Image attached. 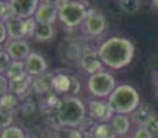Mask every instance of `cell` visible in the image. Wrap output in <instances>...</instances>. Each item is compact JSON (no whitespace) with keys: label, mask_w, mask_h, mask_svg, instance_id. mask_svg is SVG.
Instances as JSON below:
<instances>
[{"label":"cell","mask_w":158,"mask_h":138,"mask_svg":"<svg viewBox=\"0 0 158 138\" xmlns=\"http://www.w3.org/2000/svg\"><path fill=\"white\" fill-rule=\"evenodd\" d=\"M7 28L8 39L11 40H25L26 39V20L19 17H11L4 21Z\"/></svg>","instance_id":"cell-14"},{"label":"cell","mask_w":158,"mask_h":138,"mask_svg":"<svg viewBox=\"0 0 158 138\" xmlns=\"http://www.w3.org/2000/svg\"><path fill=\"white\" fill-rule=\"evenodd\" d=\"M98 55L105 66L118 70L132 62L135 55V46L129 39L114 36L99 46Z\"/></svg>","instance_id":"cell-1"},{"label":"cell","mask_w":158,"mask_h":138,"mask_svg":"<svg viewBox=\"0 0 158 138\" xmlns=\"http://www.w3.org/2000/svg\"><path fill=\"white\" fill-rule=\"evenodd\" d=\"M54 80H55V75L45 72L44 75L33 78L32 90L36 94H47L51 90H54Z\"/></svg>","instance_id":"cell-17"},{"label":"cell","mask_w":158,"mask_h":138,"mask_svg":"<svg viewBox=\"0 0 158 138\" xmlns=\"http://www.w3.org/2000/svg\"><path fill=\"white\" fill-rule=\"evenodd\" d=\"M56 118L58 123L62 127L78 128L88 118L87 106L80 98L65 96L59 100V105L56 108Z\"/></svg>","instance_id":"cell-2"},{"label":"cell","mask_w":158,"mask_h":138,"mask_svg":"<svg viewBox=\"0 0 158 138\" xmlns=\"http://www.w3.org/2000/svg\"><path fill=\"white\" fill-rule=\"evenodd\" d=\"M153 6H154V8L158 10V0H153Z\"/></svg>","instance_id":"cell-35"},{"label":"cell","mask_w":158,"mask_h":138,"mask_svg":"<svg viewBox=\"0 0 158 138\" xmlns=\"http://www.w3.org/2000/svg\"><path fill=\"white\" fill-rule=\"evenodd\" d=\"M2 50H3V48H2V46H0V51H2Z\"/></svg>","instance_id":"cell-39"},{"label":"cell","mask_w":158,"mask_h":138,"mask_svg":"<svg viewBox=\"0 0 158 138\" xmlns=\"http://www.w3.org/2000/svg\"><path fill=\"white\" fill-rule=\"evenodd\" d=\"M156 98H157V100H158V90H157V94H156Z\"/></svg>","instance_id":"cell-37"},{"label":"cell","mask_w":158,"mask_h":138,"mask_svg":"<svg viewBox=\"0 0 158 138\" xmlns=\"http://www.w3.org/2000/svg\"><path fill=\"white\" fill-rule=\"evenodd\" d=\"M109 106L114 113L131 115L140 105V96L138 90L129 84H120L107 98Z\"/></svg>","instance_id":"cell-3"},{"label":"cell","mask_w":158,"mask_h":138,"mask_svg":"<svg viewBox=\"0 0 158 138\" xmlns=\"http://www.w3.org/2000/svg\"><path fill=\"white\" fill-rule=\"evenodd\" d=\"M7 40H8L7 28H6V24L3 21H0V46H3Z\"/></svg>","instance_id":"cell-33"},{"label":"cell","mask_w":158,"mask_h":138,"mask_svg":"<svg viewBox=\"0 0 158 138\" xmlns=\"http://www.w3.org/2000/svg\"><path fill=\"white\" fill-rule=\"evenodd\" d=\"M87 87L94 98L103 100V98L110 97V94L114 91L117 84H115V79L111 73L101 70V72H96L94 75H89L87 80Z\"/></svg>","instance_id":"cell-5"},{"label":"cell","mask_w":158,"mask_h":138,"mask_svg":"<svg viewBox=\"0 0 158 138\" xmlns=\"http://www.w3.org/2000/svg\"><path fill=\"white\" fill-rule=\"evenodd\" d=\"M4 51L10 55L13 61H25L32 53L29 43L26 40H11V39L6 42Z\"/></svg>","instance_id":"cell-9"},{"label":"cell","mask_w":158,"mask_h":138,"mask_svg":"<svg viewBox=\"0 0 158 138\" xmlns=\"http://www.w3.org/2000/svg\"><path fill=\"white\" fill-rule=\"evenodd\" d=\"M109 123L111 124V127L115 130V133L118 134V137H125L131 130V118L128 115H120V113H114L113 118L110 119Z\"/></svg>","instance_id":"cell-18"},{"label":"cell","mask_w":158,"mask_h":138,"mask_svg":"<svg viewBox=\"0 0 158 138\" xmlns=\"http://www.w3.org/2000/svg\"><path fill=\"white\" fill-rule=\"evenodd\" d=\"M54 90L58 94L76 97V94H78L80 91V82L72 75L58 73L55 75V80H54Z\"/></svg>","instance_id":"cell-8"},{"label":"cell","mask_w":158,"mask_h":138,"mask_svg":"<svg viewBox=\"0 0 158 138\" xmlns=\"http://www.w3.org/2000/svg\"><path fill=\"white\" fill-rule=\"evenodd\" d=\"M47 61L41 54L32 51L29 54V57L25 60V70L28 75H30L32 78H37L40 75H44L47 72Z\"/></svg>","instance_id":"cell-11"},{"label":"cell","mask_w":158,"mask_h":138,"mask_svg":"<svg viewBox=\"0 0 158 138\" xmlns=\"http://www.w3.org/2000/svg\"><path fill=\"white\" fill-rule=\"evenodd\" d=\"M132 138H154V136L144 126H140V127H135L132 133Z\"/></svg>","instance_id":"cell-31"},{"label":"cell","mask_w":158,"mask_h":138,"mask_svg":"<svg viewBox=\"0 0 158 138\" xmlns=\"http://www.w3.org/2000/svg\"><path fill=\"white\" fill-rule=\"evenodd\" d=\"M32 82L33 78L26 72H23L22 75L17 76L14 79H10V93L15 94L17 97L23 96L32 88Z\"/></svg>","instance_id":"cell-16"},{"label":"cell","mask_w":158,"mask_h":138,"mask_svg":"<svg viewBox=\"0 0 158 138\" xmlns=\"http://www.w3.org/2000/svg\"><path fill=\"white\" fill-rule=\"evenodd\" d=\"M94 138H118V134L109 123H95L91 130Z\"/></svg>","instance_id":"cell-19"},{"label":"cell","mask_w":158,"mask_h":138,"mask_svg":"<svg viewBox=\"0 0 158 138\" xmlns=\"http://www.w3.org/2000/svg\"><path fill=\"white\" fill-rule=\"evenodd\" d=\"M107 21L103 13L98 10H88L87 18L83 22V32L91 38H98L106 30Z\"/></svg>","instance_id":"cell-7"},{"label":"cell","mask_w":158,"mask_h":138,"mask_svg":"<svg viewBox=\"0 0 158 138\" xmlns=\"http://www.w3.org/2000/svg\"><path fill=\"white\" fill-rule=\"evenodd\" d=\"M156 113V109L153 108V105H150L148 102H142L132 113H131V123L135 127H140L144 126L146 122Z\"/></svg>","instance_id":"cell-15"},{"label":"cell","mask_w":158,"mask_h":138,"mask_svg":"<svg viewBox=\"0 0 158 138\" xmlns=\"http://www.w3.org/2000/svg\"><path fill=\"white\" fill-rule=\"evenodd\" d=\"M88 8L83 2L76 0H63L59 4V13L58 20L63 24L66 28L73 29L76 26L83 25L84 20L87 18Z\"/></svg>","instance_id":"cell-4"},{"label":"cell","mask_w":158,"mask_h":138,"mask_svg":"<svg viewBox=\"0 0 158 138\" xmlns=\"http://www.w3.org/2000/svg\"><path fill=\"white\" fill-rule=\"evenodd\" d=\"M2 130H3V128H2V127H0V131H2Z\"/></svg>","instance_id":"cell-40"},{"label":"cell","mask_w":158,"mask_h":138,"mask_svg":"<svg viewBox=\"0 0 158 138\" xmlns=\"http://www.w3.org/2000/svg\"><path fill=\"white\" fill-rule=\"evenodd\" d=\"M23 72H26L25 70V61H13L10 68L7 70V73H6V76H7L8 80H10V79H14V78H17V76L22 75Z\"/></svg>","instance_id":"cell-24"},{"label":"cell","mask_w":158,"mask_h":138,"mask_svg":"<svg viewBox=\"0 0 158 138\" xmlns=\"http://www.w3.org/2000/svg\"><path fill=\"white\" fill-rule=\"evenodd\" d=\"M144 127L147 128V130L150 131V133L153 134L154 137L158 136V115H157V112L154 113V115L151 116V118L148 119L147 122H146Z\"/></svg>","instance_id":"cell-29"},{"label":"cell","mask_w":158,"mask_h":138,"mask_svg":"<svg viewBox=\"0 0 158 138\" xmlns=\"http://www.w3.org/2000/svg\"><path fill=\"white\" fill-rule=\"evenodd\" d=\"M58 13H59V6L48 4V3H40L35 13V20L37 21V24H48L52 25L58 20Z\"/></svg>","instance_id":"cell-13"},{"label":"cell","mask_w":158,"mask_h":138,"mask_svg":"<svg viewBox=\"0 0 158 138\" xmlns=\"http://www.w3.org/2000/svg\"><path fill=\"white\" fill-rule=\"evenodd\" d=\"M44 3H48V4H54V6H59L63 0H43Z\"/></svg>","instance_id":"cell-34"},{"label":"cell","mask_w":158,"mask_h":138,"mask_svg":"<svg viewBox=\"0 0 158 138\" xmlns=\"http://www.w3.org/2000/svg\"><path fill=\"white\" fill-rule=\"evenodd\" d=\"M156 86H157V90H158V78L156 79Z\"/></svg>","instance_id":"cell-36"},{"label":"cell","mask_w":158,"mask_h":138,"mask_svg":"<svg viewBox=\"0 0 158 138\" xmlns=\"http://www.w3.org/2000/svg\"><path fill=\"white\" fill-rule=\"evenodd\" d=\"M80 66L88 75H94V73L103 70V62L98 55V50L84 51L80 58Z\"/></svg>","instance_id":"cell-12"},{"label":"cell","mask_w":158,"mask_h":138,"mask_svg":"<svg viewBox=\"0 0 158 138\" xmlns=\"http://www.w3.org/2000/svg\"><path fill=\"white\" fill-rule=\"evenodd\" d=\"M14 17V11L11 8L10 3L4 2V0H0V21H7L8 18Z\"/></svg>","instance_id":"cell-27"},{"label":"cell","mask_w":158,"mask_h":138,"mask_svg":"<svg viewBox=\"0 0 158 138\" xmlns=\"http://www.w3.org/2000/svg\"><path fill=\"white\" fill-rule=\"evenodd\" d=\"M55 35V30H54L52 25H48V24H39L37 29L35 33V39L37 42H50L51 39Z\"/></svg>","instance_id":"cell-20"},{"label":"cell","mask_w":158,"mask_h":138,"mask_svg":"<svg viewBox=\"0 0 158 138\" xmlns=\"http://www.w3.org/2000/svg\"><path fill=\"white\" fill-rule=\"evenodd\" d=\"M76 2H83V3H84V2H85V0H76Z\"/></svg>","instance_id":"cell-38"},{"label":"cell","mask_w":158,"mask_h":138,"mask_svg":"<svg viewBox=\"0 0 158 138\" xmlns=\"http://www.w3.org/2000/svg\"><path fill=\"white\" fill-rule=\"evenodd\" d=\"M11 62H13V60H11V57L6 53L4 50L0 51V73H3V75H6L7 73L8 68H10Z\"/></svg>","instance_id":"cell-28"},{"label":"cell","mask_w":158,"mask_h":138,"mask_svg":"<svg viewBox=\"0 0 158 138\" xmlns=\"http://www.w3.org/2000/svg\"><path fill=\"white\" fill-rule=\"evenodd\" d=\"M17 104H18V97L13 93H7L3 97H0V109L14 110Z\"/></svg>","instance_id":"cell-23"},{"label":"cell","mask_w":158,"mask_h":138,"mask_svg":"<svg viewBox=\"0 0 158 138\" xmlns=\"http://www.w3.org/2000/svg\"><path fill=\"white\" fill-rule=\"evenodd\" d=\"M54 138H84V133L80 128H72V127H56Z\"/></svg>","instance_id":"cell-21"},{"label":"cell","mask_w":158,"mask_h":138,"mask_svg":"<svg viewBox=\"0 0 158 138\" xmlns=\"http://www.w3.org/2000/svg\"><path fill=\"white\" fill-rule=\"evenodd\" d=\"M37 21L35 20V17H30L26 20V39L28 38H35L36 29H37Z\"/></svg>","instance_id":"cell-30"},{"label":"cell","mask_w":158,"mask_h":138,"mask_svg":"<svg viewBox=\"0 0 158 138\" xmlns=\"http://www.w3.org/2000/svg\"><path fill=\"white\" fill-rule=\"evenodd\" d=\"M8 3L13 8L15 17L28 20L35 15L39 4H40V0H8Z\"/></svg>","instance_id":"cell-10"},{"label":"cell","mask_w":158,"mask_h":138,"mask_svg":"<svg viewBox=\"0 0 158 138\" xmlns=\"http://www.w3.org/2000/svg\"><path fill=\"white\" fill-rule=\"evenodd\" d=\"M7 93H10V80L6 75L0 73V97H3Z\"/></svg>","instance_id":"cell-32"},{"label":"cell","mask_w":158,"mask_h":138,"mask_svg":"<svg viewBox=\"0 0 158 138\" xmlns=\"http://www.w3.org/2000/svg\"><path fill=\"white\" fill-rule=\"evenodd\" d=\"M87 113L88 118L95 123H107L114 115L107 101L99 100V98L87 101Z\"/></svg>","instance_id":"cell-6"},{"label":"cell","mask_w":158,"mask_h":138,"mask_svg":"<svg viewBox=\"0 0 158 138\" xmlns=\"http://www.w3.org/2000/svg\"><path fill=\"white\" fill-rule=\"evenodd\" d=\"M0 138H26L25 131L18 126H10L0 131Z\"/></svg>","instance_id":"cell-22"},{"label":"cell","mask_w":158,"mask_h":138,"mask_svg":"<svg viewBox=\"0 0 158 138\" xmlns=\"http://www.w3.org/2000/svg\"><path fill=\"white\" fill-rule=\"evenodd\" d=\"M13 120H14L13 110L0 109V127L2 128L10 127V126H13Z\"/></svg>","instance_id":"cell-26"},{"label":"cell","mask_w":158,"mask_h":138,"mask_svg":"<svg viewBox=\"0 0 158 138\" xmlns=\"http://www.w3.org/2000/svg\"><path fill=\"white\" fill-rule=\"evenodd\" d=\"M120 8L127 14H136L140 10V0H120Z\"/></svg>","instance_id":"cell-25"}]
</instances>
